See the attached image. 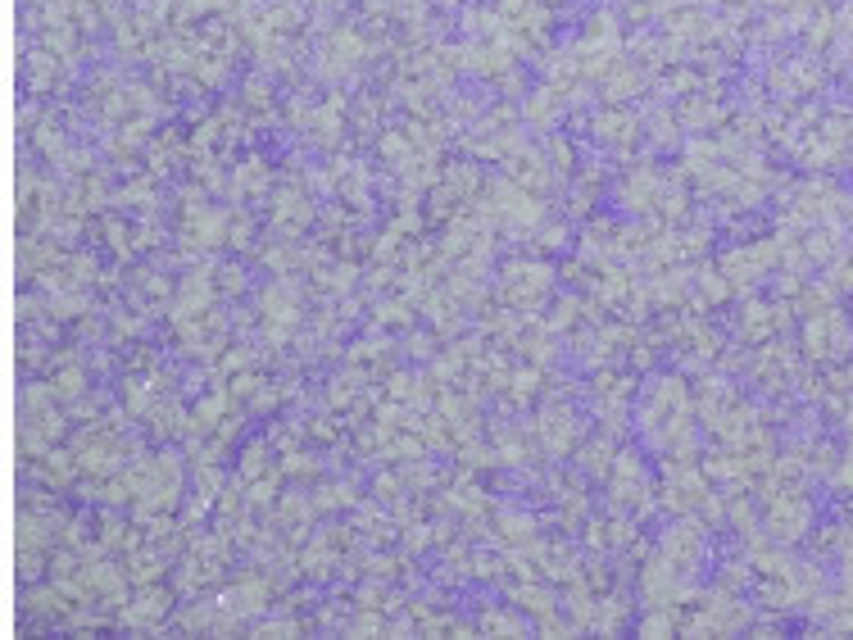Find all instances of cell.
<instances>
[{
	"label": "cell",
	"mask_w": 853,
	"mask_h": 640,
	"mask_svg": "<svg viewBox=\"0 0 853 640\" xmlns=\"http://www.w3.org/2000/svg\"><path fill=\"white\" fill-rule=\"evenodd\" d=\"M32 141H37V150H41L46 159H69V137H64V128L55 123V114H46V119L37 123Z\"/></svg>",
	"instance_id": "18"
},
{
	"label": "cell",
	"mask_w": 853,
	"mask_h": 640,
	"mask_svg": "<svg viewBox=\"0 0 853 640\" xmlns=\"http://www.w3.org/2000/svg\"><path fill=\"white\" fill-rule=\"evenodd\" d=\"M314 504H318L323 513H332V509H359V495H354V486L332 482V486H323V491L314 495Z\"/></svg>",
	"instance_id": "21"
},
{
	"label": "cell",
	"mask_w": 853,
	"mask_h": 640,
	"mask_svg": "<svg viewBox=\"0 0 853 640\" xmlns=\"http://www.w3.org/2000/svg\"><path fill=\"white\" fill-rule=\"evenodd\" d=\"M273 595H277V577H268V572H241V577L227 581V591L218 595V604H227L236 618H255V613L268 609Z\"/></svg>",
	"instance_id": "6"
},
{
	"label": "cell",
	"mask_w": 853,
	"mask_h": 640,
	"mask_svg": "<svg viewBox=\"0 0 853 640\" xmlns=\"http://www.w3.org/2000/svg\"><path fill=\"white\" fill-rule=\"evenodd\" d=\"M554 291V268L540 264V259H509L500 268V305L518 309V314H531L550 300Z\"/></svg>",
	"instance_id": "1"
},
{
	"label": "cell",
	"mask_w": 853,
	"mask_h": 640,
	"mask_svg": "<svg viewBox=\"0 0 853 640\" xmlns=\"http://www.w3.org/2000/svg\"><path fill=\"white\" fill-rule=\"evenodd\" d=\"M55 364V359H50ZM50 391H55V400L59 404H78V400H87V386H91V377H87V368L82 364H73V359H59L55 368H50Z\"/></svg>",
	"instance_id": "10"
},
{
	"label": "cell",
	"mask_w": 853,
	"mask_h": 640,
	"mask_svg": "<svg viewBox=\"0 0 853 640\" xmlns=\"http://www.w3.org/2000/svg\"><path fill=\"white\" fill-rule=\"evenodd\" d=\"M345 114H350V109H345V96H327L323 105H314V119H309V128L304 132H309L323 150H332L336 141H341V132H345Z\"/></svg>",
	"instance_id": "8"
},
{
	"label": "cell",
	"mask_w": 853,
	"mask_h": 640,
	"mask_svg": "<svg viewBox=\"0 0 853 640\" xmlns=\"http://www.w3.org/2000/svg\"><path fill=\"white\" fill-rule=\"evenodd\" d=\"M545 159H550V168L559 173V178H568L572 164H577V150H572L568 137H550V146H545Z\"/></svg>",
	"instance_id": "22"
},
{
	"label": "cell",
	"mask_w": 853,
	"mask_h": 640,
	"mask_svg": "<svg viewBox=\"0 0 853 640\" xmlns=\"http://www.w3.org/2000/svg\"><path fill=\"white\" fill-rule=\"evenodd\" d=\"M118 200L123 205H137V209H155V187H150V178H137L118 191Z\"/></svg>",
	"instance_id": "24"
},
{
	"label": "cell",
	"mask_w": 853,
	"mask_h": 640,
	"mask_svg": "<svg viewBox=\"0 0 853 640\" xmlns=\"http://www.w3.org/2000/svg\"><path fill=\"white\" fill-rule=\"evenodd\" d=\"M531 432H536V445L550 459H563V454H577L581 441H586V427H581L577 409H572L568 400H545L540 404L536 423H531Z\"/></svg>",
	"instance_id": "2"
},
{
	"label": "cell",
	"mask_w": 853,
	"mask_h": 640,
	"mask_svg": "<svg viewBox=\"0 0 853 640\" xmlns=\"http://www.w3.org/2000/svg\"><path fill=\"white\" fill-rule=\"evenodd\" d=\"M536 237H540V246H545V250H554V246H563V241H568V227H563V223H545Z\"/></svg>",
	"instance_id": "26"
},
{
	"label": "cell",
	"mask_w": 853,
	"mask_h": 640,
	"mask_svg": "<svg viewBox=\"0 0 853 640\" xmlns=\"http://www.w3.org/2000/svg\"><path fill=\"white\" fill-rule=\"evenodd\" d=\"M218 300V282H214V268L200 264L191 268L182 282H177V296H173V323H187V318H205Z\"/></svg>",
	"instance_id": "7"
},
{
	"label": "cell",
	"mask_w": 853,
	"mask_h": 640,
	"mask_svg": "<svg viewBox=\"0 0 853 640\" xmlns=\"http://www.w3.org/2000/svg\"><path fill=\"white\" fill-rule=\"evenodd\" d=\"M314 513H318V504L309 500V495H286L282 509H273V518L286 532V541H304L309 527H314Z\"/></svg>",
	"instance_id": "11"
},
{
	"label": "cell",
	"mask_w": 853,
	"mask_h": 640,
	"mask_svg": "<svg viewBox=\"0 0 853 640\" xmlns=\"http://www.w3.org/2000/svg\"><path fill=\"white\" fill-rule=\"evenodd\" d=\"M282 463H273V441H250L246 450H241V463H236V477L241 482H255V477H268L277 473Z\"/></svg>",
	"instance_id": "14"
},
{
	"label": "cell",
	"mask_w": 853,
	"mask_h": 640,
	"mask_svg": "<svg viewBox=\"0 0 853 640\" xmlns=\"http://www.w3.org/2000/svg\"><path fill=\"white\" fill-rule=\"evenodd\" d=\"M259 327H264V341L268 345H286L295 336V327H300V291H295V282H268L264 291H259Z\"/></svg>",
	"instance_id": "3"
},
{
	"label": "cell",
	"mask_w": 853,
	"mask_h": 640,
	"mask_svg": "<svg viewBox=\"0 0 853 640\" xmlns=\"http://www.w3.org/2000/svg\"><path fill=\"white\" fill-rule=\"evenodd\" d=\"M509 595H513V604H518V609L527 613V618H536V622H540V618H550V613H554V595L545 591V586H540L536 577L522 581V586H509Z\"/></svg>",
	"instance_id": "15"
},
{
	"label": "cell",
	"mask_w": 853,
	"mask_h": 640,
	"mask_svg": "<svg viewBox=\"0 0 853 640\" xmlns=\"http://www.w3.org/2000/svg\"><path fill=\"white\" fill-rule=\"evenodd\" d=\"M481 631H495V636H522V631H527V618H518V613H509V609H486L481 613Z\"/></svg>",
	"instance_id": "20"
},
{
	"label": "cell",
	"mask_w": 853,
	"mask_h": 640,
	"mask_svg": "<svg viewBox=\"0 0 853 640\" xmlns=\"http://www.w3.org/2000/svg\"><path fill=\"white\" fill-rule=\"evenodd\" d=\"M268 218H273L277 237H300L304 227L314 223V200H309V187L300 182H282V187L268 191Z\"/></svg>",
	"instance_id": "5"
},
{
	"label": "cell",
	"mask_w": 853,
	"mask_h": 640,
	"mask_svg": "<svg viewBox=\"0 0 853 640\" xmlns=\"http://www.w3.org/2000/svg\"><path fill=\"white\" fill-rule=\"evenodd\" d=\"M373 491H377V500H386V504H395L404 491H409V482H404L400 473H377V482H373Z\"/></svg>",
	"instance_id": "25"
},
{
	"label": "cell",
	"mask_w": 853,
	"mask_h": 640,
	"mask_svg": "<svg viewBox=\"0 0 853 640\" xmlns=\"http://www.w3.org/2000/svg\"><path fill=\"white\" fill-rule=\"evenodd\" d=\"M495 532H500L504 545H531L536 541V522L518 509H500L495 513Z\"/></svg>",
	"instance_id": "16"
},
{
	"label": "cell",
	"mask_w": 853,
	"mask_h": 640,
	"mask_svg": "<svg viewBox=\"0 0 853 640\" xmlns=\"http://www.w3.org/2000/svg\"><path fill=\"white\" fill-rule=\"evenodd\" d=\"M259 636H295L300 631V622H291V618H277V622H259Z\"/></svg>",
	"instance_id": "27"
},
{
	"label": "cell",
	"mask_w": 853,
	"mask_h": 640,
	"mask_svg": "<svg viewBox=\"0 0 853 640\" xmlns=\"http://www.w3.org/2000/svg\"><path fill=\"white\" fill-rule=\"evenodd\" d=\"M563 105H568V100H563L559 91L540 87V91H531L527 105H522V123H531V128H554V119L563 114Z\"/></svg>",
	"instance_id": "12"
},
{
	"label": "cell",
	"mask_w": 853,
	"mask_h": 640,
	"mask_svg": "<svg viewBox=\"0 0 853 640\" xmlns=\"http://www.w3.org/2000/svg\"><path fill=\"white\" fill-rule=\"evenodd\" d=\"M363 60H368V37H363L354 23H336V28L323 37L318 69H323L327 78H345V73H354Z\"/></svg>",
	"instance_id": "4"
},
{
	"label": "cell",
	"mask_w": 853,
	"mask_h": 640,
	"mask_svg": "<svg viewBox=\"0 0 853 640\" xmlns=\"http://www.w3.org/2000/svg\"><path fill=\"white\" fill-rule=\"evenodd\" d=\"M590 128H595V137L608 141V146H627V141L636 137V119L622 114V109H599L595 119H590Z\"/></svg>",
	"instance_id": "13"
},
{
	"label": "cell",
	"mask_w": 853,
	"mask_h": 640,
	"mask_svg": "<svg viewBox=\"0 0 853 640\" xmlns=\"http://www.w3.org/2000/svg\"><path fill=\"white\" fill-rule=\"evenodd\" d=\"M246 286H250V277H246V268L241 264L218 268V291H223V296H246Z\"/></svg>",
	"instance_id": "23"
},
{
	"label": "cell",
	"mask_w": 853,
	"mask_h": 640,
	"mask_svg": "<svg viewBox=\"0 0 853 640\" xmlns=\"http://www.w3.org/2000/svg\"><path fill=\"white\" fill-rule=\"evenodd\" d=\"M282 473H286V477H295V482H318V473H323V463H318V454L282 450Z\"/></svg>",
	"instance_id": "19"
},
{
	"label": "cell",
	"mask_w": 853,
	"mask_h": 640,
	"mask_svg": "<svg viewBox=\"0 0 853 640\" xmlns=\"http://www.w3.org/2000/svg\"><path fill=\"white\" fill-rule=\"evenodd\" d=\"M581 468H586L590 477H608V468H613V445H608V436H590V441H581Z\"/></svg>",
	"instance_id": "17"
},
{
	"label": "cell",
	"mask_w": 853,
	"mask_h": 640,
	"mask_svg": "<svg viewBox=\"0 0 853 640\" xmlns=\"http://www.w3.org/2000/svg\"><path fill=\"white\" fill-rule=\"evenodd\" d=\"M273 191V168L264 159H246V164H236L232 182H227V196L232 200H255V196H268Z\"/></svg>",
	"instance_id": "9"
}]
</instances>
